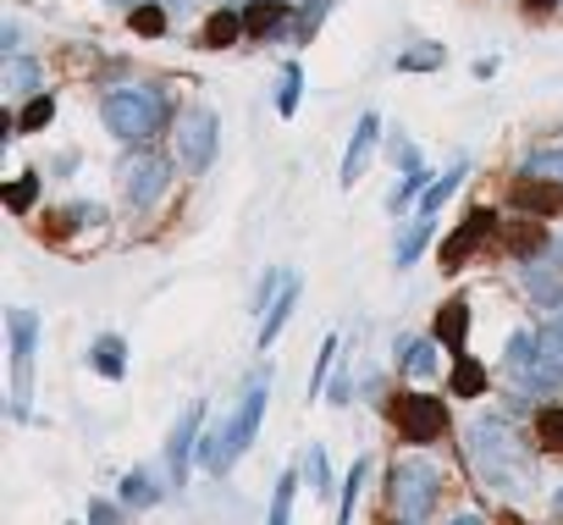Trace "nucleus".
I'll use <instances>...</instances> for the list:
<instances>
[{
	"label": "nucleus",
	"instance_id": "nucleus-6",
	"mask_svg": "<svg viewBox=\"0 0 563 525\" xmlns=\"http://www.w3.org/2000/svg\"><path fill=\"white\" fill-rule=\"evenodd\" d=\"M172 139H177L183 166L205 172V166H210V155H216V117H210V111H183V117H177V128H172Z\"/></svg>",
	"mask_w": 563,
	"mask_h": 525
},
{
	"label": "nucleus",
	"instance_id": "nucleus-17",
	"mask_svg": "<svg viewBox=\"0 0 563 525\" xmlns=\"http://www.w3.org/2000/svg\"><path fill=\"white\" fill-rule=\"evenodd\" d=\"M238 34H243V18H232V12H216V18L205 23V45H210V51H227Z\"/></svg>",
	"mask_w": 563,
	"mask_h": 525
},
{
	"label": "nucleus",
	"instance_id": "nucleus-36",
	"mask_svg": "<svg viewBox=\"0 0 563 525\" xmlns=\"http://www.w3.org/2000/svg\"><path fill=\"white\" fill-rule=\"evenodd\" d=\"M530 7H552V0H530Z\"/></svg>",
	"mask_w": 563,
	"mask_h": 525
},
{
	"label": "nucleus",
	"instance_id": "nucleus-2",
	"mask_svg": "<svg viewBox=\"0 0 563 525\" xmlns=\"http://www.w3.org/2000/svg\"><path fill=\"white\" fill-rule=\"evenodd\" d=\"M260 420H265V376H260V382H249V393H243V404H238V415H232L227 426H210V431H205V442H199L205 470H227V464L254 442Z\"/></svg>",
	"mask_w": 563,
	"mask_h": 525
},
{
	"label": "nucleus",
	"instance_id": "nucleus-28",
	"mask_svg": "<svg viewBox=\"0 0 563 525\" xmlns=\"http://www.w3.org/2000/svg\"><path fill=\"white\" fill-rule=\"evenodd\" d=\"M51 111H56V106H51V95H40V100L23 111V128H29V133H40V128L51 122Z\"/></svg>",
	"mask_w": 563,
	"mask_h": 525
},
{
	"label": "nucleus",
	"instance_id": "nucleus-19",
	"mask_svg": "<svg viewBox=\"0 0 563 525\" xmlns=\"http://www.w3.org/2000/svg\"><path fill=\"white\" fill-rule=\"evenodd\" d=\"M536 442L552 448V453H563V409H541L536 415Z\"/></svg>",
	"mask_w": 563,
	"mask_h": 525
},
{
	"label": "nucleus",
	"instance_id": "nucleus-10",
	"mask_svg": "<svg viewBox=\"0 0 563 525\" xmlns=\"http://www.w3.org/2000/svg\"><path fill=\"white\" fill-rule=\"evenodd\" d=\"M376 133H382V117L365 111L360 128H354V144H349V155H343V183H360V172H365L371 155H376Z\"/></svg>",
	"mask_w": 563,
	"mask_h": 525
},
{
	"label": "nucleus",
	"instance_id": "nucleus-15",
	"mask_svg": "<svg viewBox=\"0 0 563 525\" xmlns=\"http://www.w3.org/2000/svg\"><path fill=\"white\" fill-rule=\"evenodd\" d=\"M459 183H464V161H459V166H453L448 177H437V183H431V188L420 194V216H437V210H442V205L453 199V188H459Z\"/></svg>",
	"mask_w": 563,
	"mask_h": 525
},
{
	"label": "nucleus",
	"instance_id": "nucleus-4",
	"mask_svg": "<svg viewBox=\"0 0 563 525\" xmlns=\"http://www.w3.org/2000/svg\"><path fill=\"white\" fill-rule=\"evenodd\" d=\"M100 117H106V128H111L117 139L144 144V139L161 133V122H166V100H161L155 89H117V95H106Z\"/></svg>",
	"mask_w": 563,
	"mask_h": 525
},
{
	"label": "nucleus",
	"instance_id": "nucleus-37",
	"mask_svg": "<svg viewBox=\"0 0 563 525\" xmlns=\"http://www.w3.org/2000/svg\"><path fill=\"white\" fill-rule=\"evenodd\" d=\"M558 327H563V321H558Z\"/></svg>",
	"mask_w": 563,
	"mask_h": 525
},
{
	"label": "nucleus",
	"instance_id": "nucleus-9",
	"mask_svg": "<svg viewBox=\"0 0 563 525\" xmlns=\"http://www.w3.org/2000/svg\"><path fill=\"white\" fill-rule=\"evenodd\" d=\"M492 221H497V216H492L486 205H475V210L464 216V227H459V232L442 243V266H448V272H459V266H464V254H470V249H475V243L492 232Z\"/></svg>",
	"mask_w": 563,
	"mask_h": 525
},
{
	"label": "nucleus",
	"instance_id": "nucleus-22",
	"mask_svg": "<svg viewBox=\"0 0 563 525\" xmlns=\"http://www.w3.org/2000/svg\"><path fill=\"white\" fill-rule=\"evenodd\" d=\"M294 475H282L276 481V497H271V525H294Z\"/></svg>",
	"mask_w": 563,
	"mask_h": 525
},
{
	"label": "nucleus",
	"instance_id": "nucleus-5",
	"mask_svg": "<svg viewBox=\"0 0 563 525\" xmlns=\"http://www.w3.org/2000/svg\"><path fill=\"white\" fill-rule=\"evenodd\" d=\"M393 420H398L404 442H437V437L448 431V409H442L437 398H420V393H398Z\"/></svg>",
	"mask_w": 563,
	"mask_h": 525
},
{
	"label": "nucleus",
	"instance_id": "nucleus-25",
	"mask_svg": "<svg viewBox=\"0 0 563 525\" xmlns=\"http://www.w3.org/2000/svg\"><path fill=\"white\" fill-rule=\"evenodd\" d=\"M133 29L155 40V34H166V12H161V7H155V0H150V7H139V12H133Z\"/></svg>",
	"mask_w": 563,
	"mask_h": 525
},
{
	"label": "nucleus",
	"instance_id": "nucleus-24",
	"mask_svg": "<svg viewBox=\"0 0 563 525\" xmlns=\"http://www.w3.org/2000/svg\"><path fill=\"white\" fill-rule=\"evenodd\" d=\"M276 18H282V7H276V0H260V7H249V12H243V29L265 34V29H276Z\"/></svg>",
	"mask_w": 563,
	"mask_h": 525
},
{
	"label": "nucleus",
	"instance_id": "nucleus-11",
	"mask_svg": "<svg viewBox=\"0 0 563 525\" xmlns=\"http://www.w3.org/2000/svg\"><path fill=\"white\" fill-rule=\"evenodd\" d=\"M199 420H205V409H199V404H188V409H183V420H177V426H172V437H166L172 486H183V464H188V448H194V437H199Z\"/></svg>",
	"mask_w": 563,
	"mask_h": 525
},
{
	"label": "nucleus",
	"instance_id": "nucleus-21",
	"mask_svg": "<svg viewBox=\"0 0 563 525\" xmlns=\"http://www.w3.org/2000/svg\"><path fill=\"white\" fill-rule=\"evenodd\" d=\"M481 387H486V371H481L475 360H459V365H453V393H459V398H475Z\"/></svg>",
	"mask_w": 563,
	"mask_h": 525
},
{
	"label": "nucleus",
	"instance_id": "nucleus-31",
	"mask_svg": "<svg viewBox=\"0 0 563 525\" xmlns=\"http://www.w3.org/2000/svg\"><path fill=\"white\" fill-rule=\"evenodd\" d=\"M122 497H133V503H155V486H150L144 475H128V481H122Z\"/></svg>",
	"mask_w": 563,
	"mask_h": 525
},
{
	"label": "nucleus",
	"instance_id": "nucleus-33",
	"mask_svg": "<svg viewBox=\"0 0 563 525\" xmlns=\"http://www.w3.org/2000/svg\"><path fill=\"white\" fill-rule=\"evenodd\" d=\"M89 519H95V525H117V508H111V503H95Z\"/></svg>",
	"mask_w": 563,
	"mask_h": 525
},
{
	"label": "nucleus",
	"instance_id": "nucleus-13",
	"mask_svg": "<svg viewBox=\"0 0 563 525\" xmlns=\"http://www.w3.org/2000/svg\"><path fill=\"white\" fill-rule=\"evenodd\" d=\"M464 332H470V305H464V299L442 305V310H437V338L459 354V349H464Z\"/></svg>",
	"mask_w": 563,
	"mask_h": 525
},
{
	"label": "nucleus",
	"instance_id": "nucleus-16",
	"mask_svg": "<svg viewBox=\"0 0 563 525\" xmlns=\"http://www.w3.org/2000/svg\"><path fill=\"white\" fill-rule=\"evenodd\" d=\"M95 371L117 382V376L128 371V343H122V338H100V343H95Z\"/></svg>",
	"mask_w": 563,
	"mask_h": 525
},
{
	"label": "nucleus",
	"instance_id": "nucleus-8",
	"mask_svg": "<svg viewBox=\"0 0 563 525\" xmlns=\"http://www.w3.org/2000/svg\"><path fill=\"white\" fill-rule=\"evenodd\" d=\"M508 371H514L519 382H530V387L552 382L547 354H541V332H514V338H508Z\"/></svg>",
	"mask_w": 563,
	"mask_h": 525
},
{
	"label": "nucleus",
	"instance_id": "nucleus-3",
	"mask_svg": "<svg viewBox=\"0 0 563 525\" xmlns=\"http://www.w3.org/2000/svg\"><path fill=\"white\" fill-rule=\"evenodd\" d=\"M437 497H442V470H437L431 459H404V464H393L387 503H393V514H398L404 525H426L431 508H437Z\"/></svg>",
	"mask_w": 563,
	"mask_h": 525
},
{
	"label": "nucleus",
	"instance_id": "nucleus-14",
	"mask_svg": "<svg viewBox=\"0 0 563 525\" xmlns=\"http://www.w3.org/2000/svg\"><path fill=\"white\" fill-rule=\"evenodd\" d=\"M519 205L525 210H536V216H558L563 210V188H552V183H519Z\"/></svg>",
	"mask_w": 563,
	"mask_h": 525
},
{
	"label": "nucleus",
	"instance_id": "nucleus-34",
	"mask_svg": "<svg viewBox=\"0 0 563 525\" xmlns=\"http://www.w3.org/2000/svg\"><path fill=\"white\" fill-rule=\"evenodd\" d=\"M448 525H486L481 514H459V519H448Z\"/></svg>",
	"mask_w": 563,
	"mask_h": 525
},
{
	"label": "nucleus",
	"instance_id": "nucleus-30",
	"mask_svg": "<svg viewBox=\"0 0 563 525\" xmlns=\"http://www.w3.org/2000/svg\"><path fill=\"white\" fill-rule=\"evenodd\" d=\"M398 67H409V73H420V67H442V51L431 45V51H409V56H398Z\"/></svg>",
	"mask_w": 563,
	"mask_h": 525
},
{
	"label": "nucleus",
	"instance_id": "nucleus-20",
	"mask_svg": "<svg viewBox=\"0 0 563 525\" xmlns=\"http://www.w3.org/2000/svg\"><path fill=\"white\" fill-rule=\"evenodd\" d=\"M7 84H12L18 95H34V89H40V62H23V56H12V62H7Z\"/></svg>",
	"mask_w": 563,
	"mask_h": 525
},
{
	"label": "nucleus",
	"instance_id": "nucleus-23",
	"mask_svg": "<svg viewBox=\"0 0 563 525\" xmlns=\"http://www.w3.org/2000/svg\"><path fill=\"white\" fill-rule=\"evenodd\" d=\"M299 84H305V73H299V62H288V67H282V117H294L299 111Z\"/></svg>",
	"mask_w": 563,
	"mask_h": 525
},
{
	"label": "nucleus",
	"instance_id": "nucleus-27",
	"mask_svg": "<svg viewBox=\"0 0 563 525\" xmlns=\"http://www.w3.org/2000/svg\"><path fill=\"white\" fill-rule=\"evenodd\" d=\"M360 481H365V459L349 470V486H343V514H338V525H349V514H354V497H360Z\"/></svg>",
	"mask_w": 563,
	"mask_h": 525
},
{
	"label": "nucleus",
	"instance_id": "nucleus-7",
	"mask_svg": "<svg viewBox=\"0 0 563 525\" xmlns=\"http://www.w3.org/2000/svg\"><path fill=\"white\" fill-rule=\"evenodd\" d=\"M166 161L161 155H133L128 166H122V183H128V199L133 205H155L161 199V188H166Z\"/></svg>",
	"mask_w": 563,
	"mask_h": 525
},
{
	"label": "nucleus",
	"instance_id": "nucleus-35",
	"mask_svg": "<svg viewBox=\"0 0 563 525\" xmlns=\"http://www.w3.org/2000/svg\"><path fill=\"white\" fill-rule=\"evenodd\" d=\"M552 503H558V514H563V486H558V497H552Z\"/></svg>",
	"mask_w": 563,
	"mask_h": 525
},
{
	"label": "nucleus",
	"instance_id": "nucleus-26",
	"mask_svg": "<svg viewBox=\"0 0 563 525\" xmlns=\"http://www.w3.org/2000/svg\"><path fill=\"white\" fill-rule=\"evenodd\" d=\"M34 194H40V172H29L23 183H12V188H7V205H12V210H29Z\"/></svg>",
	"mask_w": 563,
	"mask_h": 525
},
{
	"label": "nucleus",
	"instance_id": "nucleus-29",
	"mask_svg": "<svg viewBox=\"0 0 563 525\" xmlns=\"http://www.w3.org/2000/svg\"><path fill=\"white\" fill-rule=\"evenodd\" d=\"M310 492H316V497L332 492V486H327V453H321V448H310Z\"/></svg>",
	"mask_w": 563,
	"mask_h": 525
},
{
	"label": "nucleus",
	"instance_id": "nucleus-1",
	"mask_svg": "<svg viewBox=\"0 0 563 525\" xmlns=\"http://www.w3.org/2000/svg\"><path fill=\"white\" fill-rule=\"evenodd\" d=\"M470 464L481 470V481H492V486H503V492H525V486L536 481V464H530L525 442H519L514 426L497 420V415H486V420L470 426Z\"/></svg>",
	"mask_w": 563,
	"mask_h": 525
},
{
	"label": "nucleus",
	"instance_id": "nucleus-32",
	"mask_svg": "<svg viewBox=\"0 0 563 525\" xmlns=\"http://www.w3.org/2000/svg\"><path fill=\"white\" fill-rule=\"evenodd\" d=\"M420 188H426V172H409V183H404V188L393 194V210H404V205H409V199H415Z\"/></svg>",
	"mask_w": 563,
	"mask_h": 525
},
{
	"label": "nucleus",
	"instance_id": "nucleus-18",
	"mask_svg": "<svg viewBox=\"0 0 563 525\" xmlns=\"http://www.w3.org/2000/svg\"><path fill=\"white\" fill-rule=\"evenodd\" d=\"M404 365H409V376H437V343H431V338L409 343V349H404Z\"/></svg>",
	"mask_w": 563,
	"mask_h": 525
},
{
	"label": "nucleus",
	"instance_id": "nucleus-12",
	"mask_svg": "<svg viewBox=\"0 0 563 525\" xmlns=\"http://www.w3.org/2000/svg\"><path fill=\"white\" fill-rule=\"evenodd\" d=\"M294 305H299V283H294V277H282V288H276V299L265 305V321H260V349L282 332V321L294 316Z\"/></svg>",
	"mask_w": 563,
	"mask_h": 525
}]
</instances>
